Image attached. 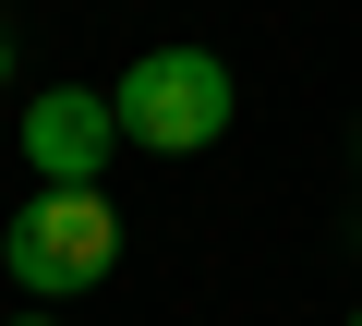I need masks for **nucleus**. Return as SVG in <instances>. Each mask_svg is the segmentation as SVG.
I'll use <instances>...</instances> for the list:
<instances>
[{
    "label": "nucleus",
    "instance_id": "obj_1",
    "mask_svg": "<svg viewBox=\"0 0 362 326\" xmlns=\"http://www.w3.org/2000/svg\"><path fill=\"white\" fill-rule=\"evenodd\" d=\"M0 266H13L37 302H73V290H97L121 266V206L97 182H37L13 206V230H0Z\"/></svg>",
    "mask_w": 362,
    "mask_h": 326
},
{
    "label": "nucleus",
    "instance_id": "obj_2",
    "mask_svg": "<svg viewBox=\"0 0 362 326\" xmlns=\"http://www.w3.org/2000/svg\"><path fill=\"white\" fill-rule=\"evenodd\" d=\"M109 109H121V145H145V157H206L230 133V61L218 49H145L109 85Z\"/></svg>",
    "mask_w": 362,
    "mask_h": 326
},
{
    "label": "nucleus",
    "instance_id": "obj_3",
    "mask_svg": "<svg viewBox=\"0 0 362 326\" xmlns=\"http://www.w3.org/2000/svg\"><path fill=\"white\" fill-rule=\"evenodd\" d=\"M109 145H121V109H109L97 85H49V97H25V157H37V182H97Z\"/></svg>",
    "mask_w": 362,
    "mask_h": 326
},
{
    "label": "nucleus",
    "instance_id": "obj_4",
    "mask_svg": "<svg viewBox=\"0 0 362 326\" xmlns=\"http://www.w3.org/2000/svg\"><path fill=\"white\" fill-rule=\"evenodd\" d=\"M0 85H13V37H0Z\"/></svg>",
    "mask_w": 362,
    "mask_h": 326
},
{
    "label": "nucleus",
    "instance_id": "obj_5",
    "mask_svg": "<svg viewBox=\"0 0 362 326\" xmlns=\"http://www.w3.org/2000/svg\"><path fill=\"white\" fill-rule=\"evenodd\" d=\"M25 326H37V314H25Z\"/></svg>",
    "mask_w": 362,
    "mask_h": 326
}]
</instances>
